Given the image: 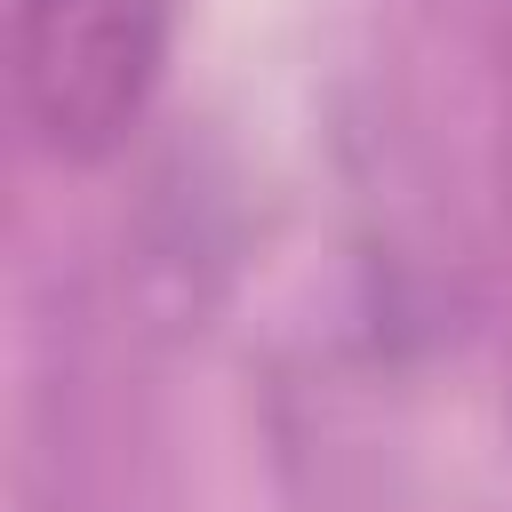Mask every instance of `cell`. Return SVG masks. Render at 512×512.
I'll return each mask as SVG.
<instances>
[{"label":"cell","instance_id":"obj_1","mask_svg":"<svg viewBox=\"0 0 512 512\" xmlns=\"http://www.w3.org/2000/svg\"><path fill=\"white\" fill-rule=\"evenodd\" d=\"M176 0H8L16 104L48 160L88 168L128 144L168 64Z\"/></svg>","mask_w":512,"mask_h":512}]
</instances>
